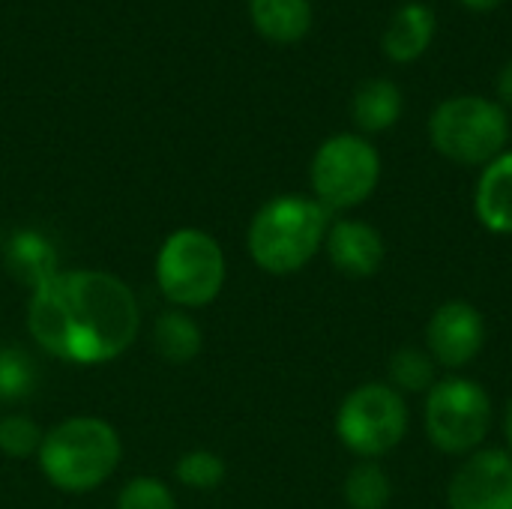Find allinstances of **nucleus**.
Returning a JSON list of instances; mask_svg holds the SVG:
<instances>
[{"instance_id": "f257e3e1", "label": "nucleus", "mask_w": 512, "mask_h": 509, "mask_svg": "<svg viewBox=\"0 0 512 509\" xmlns=\"http://www.w3.org/2000/svg\"><path fill=\"white\" fill-rule=\"evenodd\" d=\"M27 330L63 363L99 366L132 348L141 309L132 288L105 270H60L30 291Z\"/></svg>"}, {"instance_id": "f03ea898", "label": "nucleus", "mask_w": 512, "mask_h": 509, "mask_svg": "<svg viewBox=\"0 0 512 509\" xmlns=\"http://www.w3.org/2000/svg\"><path fill=\"white\" fill-rule=\"evenodd\" d=\"M330 210L306 195H276L249 222L246 246L252 261L270 276L300 273L330 231Z\"/></svg>"}, {"instance_id": "7ed1b4c3", "label": "nucleus", "mask_w": 512, "mask_h": 509, "mask_svg": "<svg viewBox=\"0 0 512 509\" xmlns=\"http://www.w3.org/2000/svg\"><path fill=\"white\" fill-rule=\"evenodd\" d=\"M123 459L117 429L99 417H69L45 432L36 453L42 477L69 495L99 489L114 477Z\"/></svg>"}, {"instance_id": "20e7f679", "label": "nucleus", "mask_w": 512, "mask_h": 509, "mask_svg": "<svg viewBox=\"0 0 512 509\" xmlns=\"http://www.w3.org/2000/svg\"><path fill=\"white\" fill-rule=\"evenodd\" d=\"M225 252L219 240L201 228H177L156 255V285L177 309L210 306L225 285Z\"/></svg>"}, {"instance_id": "39448f33", "label": "nucleus", "mask_w": 512, "mask_h": 509, "mask_svg": "<svg viewBox=\"0 0 512 509\" xmlns=\"http://www.w3.org/2000/svg\"><path fill=\"white\" fill-rule=\"evenodd\" d=\"M429 138L456 165H489L510 141V117L486 96H453L432 111Z\"/></svg>"}, {"instance_id": "423d86ee", "label": "nucleus", "mask_w": 512, "mask_h": 509, "mask_svg": "<svg viewBox=\"0 0 512 509\" xmlns=\"http://www.w3.org/2000/svg\"><path fill=\"white\" fill-rule=\"evenodd\" d=\"M495 420L492 396L474 378L453 375L426 393V435L447 456H471L486 441Z\"/></svg>"}, {"instance_id": "0eeeda50", "label": "nucleus", "mask_w": 512, "mask_h": 509, "mask_svg": "<svg viewBox=\"0 0 512 509\" xmlns=\"http://www.w3.org/2000/svg\"><path fill=\"white\" fill-rule=\"evenodd\" d=\"M408 405L387 381L354 387L336 411V435L357 459H381L408 435Z\"/></svg>"}, {"instance_id": "6e6552de", "label": "nucleus", "mask_w": 512, "mask_h": 509, "mask_svg": "<svg viewBox=\"0 0 512 509\" xmlns=\"http://www.w3.org/2000/svg\"><path fill=\"white\" fill-rule=\"evenodd\" d=\"M309 180L321 207L330 213L354 210L366 204L378 189L381 156L372 141L360 135H333L315 150Z\"/></svg>"}, {"instance_id": "1a4fd4ad", "label": "nucleus", "mask_w": 512, "mask_h": 509, "mask_svg": "<svg viewBox=\"0 0 512 509\" xmlns=\"http://www.w3.org/2000/svg\"><path fill=\"white\" fill-rule=\"evenodd\" d=\"M486 345V318L468 300L441 303L426 327V351L450 372L471 366Z\"/></svg>"}, {"instance_id": "9d476101", "label": "nucleus", "mask_w": 512, "mask_h": 509, "mask_svg": "<svg viewBox=\"0 0 512 509\" xmlns=\"http://www.w3.org/2000/svg\"><path fill=\"white\" fill-rule=\"evenodd\" d=\"M450 509H512V456L486 447L471 453L447 486Z\"/></svg>"}, {"instance_id": "9b49d317", "label": "nucleus", "mask_w": 512, "mask_h": 509, "mask_svg": "<svg viewBox=\"0 0 512 509\" xmlns=\"http://www.w3.org/2000/svg\"><path fill=\"white\" fill-rule=\"evenodd\" d=\"M330 264L351 279H369L384 267L387 246L375 225L360 219H339L330 222L327 240H324Z\"/></svg>"}, {"instance_id": "f8f14e48", "label": "nucleus", "mask_w": 512, "mask_h": 509, "mask_svg": "<svg viewBox=\"0 0 512 509\" xmlns=\"http://www.w3.org/2000/svg\"><path fill=\"white\" fill-rule=\"evenodd\" d=\"M474 213L486 231L512 237V150L483 165L474 192Z\"/></svg>"}, {"instance_id": "ddd939ff", "label": "nucleus", "mask_w": 512, "mask_h": 509, "mask_svg": "<svg viewBox=\"0 0 512 509\" xmlns=\"http://www.w3.org/2000/svg\"><path fill=\"white\" fill-rule=\"evenodd\" d=\"M435 39V12L426 3L402 6L384 33V54L396 63H414Z\"/></svg>"}, {"instance_id": "4468645a", "label": "nucleus", "mask_w": 512, "mask_h": 509, "mask_svg": "<svg viewBox=\"0 0 512 509\" xmlns=\"http://www.w3.org/2000/svg\"><path fill=\"white\" fill-rule=\"evenodd\" d=\"M249 12L255 30L276 45H294L312 27L309 0H252Z\"/></svg>"}, {"instance_id": "2eb2a0df", "label": "nucleus", "mask_w": 512, "mask_h": 509, "mask_svg": "<svg viewBox=\"0 0 512 509\" xmlns=\"http://www.w3.org/2000/svg\"><path fill=\"white\" fill-rule=\"evenodd\" d=\"M6 267L18 282L30 285V291L39 288L42 282H48L54 273H60L57 270V249L39 231L12 234V240L6 246Z\"/></svg>"}, {"instance_id": "dca6fc26", "label": "nucleus", "mask_w": 512, "mask_h": 509, "mask_svg": "<svg viewBox=\"0 0 512 509\" xmlns=\"http://www.w3.org/2000/svg\"><path fill=\"white\" fill-rule=\"evenodd\" d=\"M204 336L195 318H189L183 309L162 312L153 324V348L156 354L171 366H186L201 354Z\"/></svg>"}, {"instance_id": "f3484780", "label": "nucleus", "mask_w": 512, "mask_h": 509, "mask_svg": "<svg viewBox=\"0 0 512 509\" xmlns=\"http://www.w3.org/2000/svg\"><path fill=\"white\" fill-rule=\"evenodd\" d=\"M402 90L387 78L363 81L354 93V123L363 132H384L402 117Z\"/></svg>"}, {"instance_id": "a211bd4d", "label": "nucleus", "mask_w": 512, "mask_h": 509, "mask_svg": "<svg viewBox=\"0 0 512 509\" xmlns=\"http://www.w3.org/2000/svg\"><path fill=\"white\" fill-rule=\"evenodd\" d=\"M342 498L348 509H387L393 501V480L381 462L363 459L348 471Z\"/></svg>"}, {"instance_id": "6ab92c4d", "label": "nucleus", "mask_w": 512, "mask_h": 509, "mask_svg": "<svg viewBox=\"0 0 512 509\" xmlns=\"http://www.w3.org/2000/svg\"><path fill=\"white\" fill-rule=\"evenodd\" d=\"M387 384L396 393H429L438 384V363L423 348H399L387 366Z\"/></svg>"}, {"instance_id": "aec40b11", "label": "nucleus", "mask_w": 512, "mask_h": 509, "mask_svg": "<svg viewBox=\"0 0 512 509\" xmlns=\"http://www.w3.org/2000/svg\"><path fill=\"white\" fill-rule=\"evenodd\" d=\"M174 474L186 489L210 492V489H219L225 483L228 468H225V459L213 450H189L177 459Z\"/></svg>"}, {"instance_id": "412c9836", "label": "nucleus", "mask_w": 512, "mask_h": 509, "mask_svg": "<svg viewBox=\"0 0 512 509\" xmlns=\"http://www.w3.org/2000/svg\"><path fill=\"white\" fill-rule=\"evenodd\" d=\"M36 387V366L21 348H0V399L18 402Z\"/></svg>"}, {"instance_id": "4be33fe9", "label": "nucleus", "mask_w": 512, "mask_h": 509, "mask_svg": "<svg viewBox=\"0 0 512 509\" xmlns=\"http://www.w3.org/2000/svg\"><path fill=\"white\" fill-rule=\"evenodd\" d=\"M45 432L24 414H6L0 417V453L9 459H27L36 456L42 447Z\"/></svg>"}, {"instance_id": "5701e85b", "label": "nucleus", "mask_w": 512, "mask_h": 509, "mask_svg": "<svg viewBox=\"0 0 512 509\" xmlns=\"http://www.w3.org/2000/svg\"><path fill=\"white\" fill-rule=\"evenodd\" d=\"M117 509H177V501L159 477H132L117 495Z\"/></svg>"}, {"instance_id": "b1692460", "label": "nucleus", "mask_w": 512, "mask_h": 509, "mask_svg": "<svg viewBox=\"0 0 512 509\" xmlns=\"http://www.w3.org/2000/svg\"><path fill=\"white\" fill-rule=\"evenodd\" d=\"M498 96H501L504 105H510L512 108V60L504 66V72H501V78H498Z\"/></svg>"}, {"instance_id": "393cba45", "label": "nucleus", "mask_w": 512, "mask_h": 509, "mask_svg": "<svg viewBox=\"0 0 512 509\" xmlns=\"http://www.w3.org/2000/svg\"><path fill=\"white\" fill-rule=\"evenodd\" d=\"M462 6H468V9H474V12H489V9H495L498 3H504V0H459Z\"/></svg>"}, {"instance_id": "a878e982", "label": "nucleus", "mask_w": 512, "mask_h": 509, "mask_svg": "<svg viewBox=\"0 0 512 509\" xmlns=\"http://www.w3.org/2000/svg\"><path fill=\"white\" fill-rule=\"evenodd\" d=\"M504 438H507V453L512 456V396L507 402V411H504Z\"/></svg>"}]
</instances>
